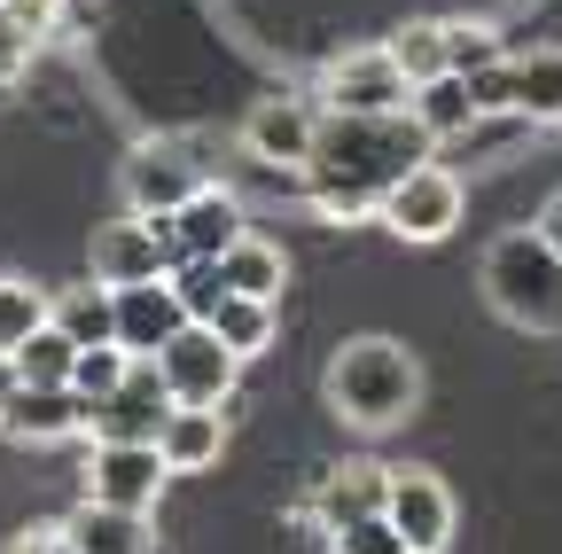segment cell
Returning a JSON list of instances; mask_svg holds the SVG:
<instances>
[{
  "label": "cell",
  "instance_id": "cell-11",
  "mask_svg": "<svg viewBox=\"0 0 562 554\" xmlns=\"http://www.w3.org/2000/svg\"><path fill=\"white\" fill-rule=\"evenodd\" d=\"M383 516L398 523L406 554H446V546H453V493H446L430 468H391Z\"/></svg>",
  "mask_w": 562,
  "mask_h": 554
},
{
  "label": "cell",
  "instance_id": "cell-34",
  "mask_svg": "<svg viewBox=\"0 0 562 554\" xmlns=\"http://www.w3.org/2000/svg\"><path fill=\"white\" fill-rule=\"evenodd\" d=\"M9 398H16V368H9V360H0V406H9Z\"/></svg>",
  "mask_w": 562,
  "mask_h": 554
},
{
  "label": "cell",
  "instance_id": "cell-15",
  "mask_svg": "<svg viewBox=\"0 0 562 554\" xmlns=\"http://www.w3.org/2000/svg\"><path fill=\"white\" fill-rule=\"evenodd\" d=\"M180 328H188V305H180V290H172V273H165V282L117 290V343H125L133 360H157Z\"/></svg>",
  "mask_w": 562,
  "mask_h": 554
},
{
  "label": "cell",
  "instance_id": "cell-24",
  "mask_svg": "<svg viewBox=\"0 0 562 554\" xmlns=\"http://www.w3.org/2000/svg\"><path fill=\"white\" fill-rule=\"evenodd\" d=\"M203 328H220V343H227L235 360H258L266 343H273V305H266V297H227Z\"/></svg>",
  "mask_w": 562,
  "mask_h": 554
},
{
  "label": "cell",
  "instance_id": "cell-10",
  "mask_svg": "<svg viewBox=\"0 0 562 554\" xmlns=\"http://www.w3.org/2000/svg\"><path fill=\"white\" fill-rule=\"evenodd\" d=\"M165 414H172V391H165L157 360H133V375H125V383H117V391L94 406L87 438H110V445H157Z\"/></svg>",
  "mask_w": 562,
  "mask_h": 554
},
{
  "label": "cell",
  "instance_id": "cell-22",
  "mask_svg": "<svg viewBox=\"0 0 562 554\" xmlns=\"http://www.w3.org/2000/svg\"><path fill=\"white\" fill-rule=\"evenodd\" d=\"M70 343H117V290L110 282H79V290H63L55 313H47Z\"/></svg>",
  "mask_w": 562,
  "mask_h": 554
},
{
  "label": "cell",
  "instance_id": "cell-3",
  "mask_svg": "<svg viewBox=\"0 0 562 554\" xmlns=\"http://www.w3.org/2000/svg\"><path fill=\"white\" fill-rule=\"evenodd\" d=\"M484 297L508 328L562 336V250L539 227H508L484 250Z\"/></svg>",
  "mask_w": 562,
  "mask_h": 554
},
{
  "label": "cell",
  "instance_id": "cell-26",
  "mask_svg": "<svg viewBox=\"0 0 562 554\" xmlns=\"http://www.w3.org/2000/svg\"><path fill=\"white\" fill-rule=\"evenodd\" d=\"M383 47L398 55V71H406L414 87L438 79V71H446V16H414V24H406L398 39H383Z\"/></svg>",
  "mask_w": 562,
  "mask_h": 554
},
{
  "label": "cell",
  "instance_id": "cell-21",
  "mask_svg": "<svg viewBox=\"0 0 562 554\" xmlns=\"http://www.w3.org/2000/svg\"><path fill=\"white\" fill-rule=\"evenodd\" d=\"M220 282H227V297H281V282H290V258H281V242H266V235H243V242H227L220 258Z\"/></svg>",
  "mask_w": 562,
  "mask_h": 554
},
{
  "label": "cell",
  "instance_id": "cell-17",
  "mask_svg": "<svg viewBox=\"0 0 562 554\" xmlns=\"http://www.w3.org/2000/svg\"><path fill=\"white\" fill-rule=\"evenodd\" d=\"M157 453H165L172 476L220 468V453H227V414H220V406H172L165 430H157Z\"/></svg>",
  "mask_w": 562,
  "mask_h": 554
},
{
  "label": "cell",
  "instance_id": "cell-2",
  "mask_svg": "<svg viewBox=\"0 0 562 554\" xmlns=\"http://www.w3.org/2000/svg\"><path fill=\"white\" fill-rule=\"evenodd\" d=\"M321 398H328L336 422L383 438V430H398L406 414L422 406V360L406 352L398 336H351L321 368Z\"/></svg>",
  "mask_w": 562,
  "mask_h": 554
},
{
  "label": "cell",
  "instance_id": "cell-25",
  "mask_svg": "<svg viewBox=\"0 0 562 554\" xmlns=\"http://www.w3.org/2000/svg\"><path fill=\"white\" fill-rule=\"evenodd\" d=\"M9 368H16V383H70V368H79V343L47 320L40 336H24L16 352H9Z\"/></svg>",
  "mask_w": 562,
  "mask_h": 554
},
{
  "label": "cell",
  "instance_id": "cell-20",
  "mask_svg": "<svg viewBox=\"0 0 562 554\" xmlns=\"http://www.w3.org/2000/svg\"><path fill=\"white\" fill-rule=\"evenodd\" d=\"M508 117H531V125H562V47H539V55H508Z\"/></svg>",
  "mask_w": 562,
  "mask_h": 554
},
{
  "label": "cell",
  "instance_id": "cell-27",
  "mask_svg": "<svg viewBox=\"0 0 562 554\" xmlns=\"http://www.w3.org/2000/svg\"><path fill=\"white\" fill-rule=\"evenodd\" d=\"M133 375V352L125 343H79V368H70V391H79L87 406H102L117 383Z\"/></svg>",
  "mask_w": 562,
  "mask_h": 554
},
{
  "label": "cell",
  "instance_id": "cell-7",
  "mask_svg": "<svg viewBox=\"0 0 562 554\" xmlns=\"http://www.w3.org/2000/svg\"><path fill=\"white\" fill-rule=\"evenodd\" d=\"M461 212H469V195H461V180L446 172V165H430V157H422L391 195H383V227L398 235V242H446L453 227H461Z\"/></svg>",
  "mask_w": 562,
  "mask_h": 554
},
{
  "label": "cell",
  "instance_id": "cell-18",
  "mask_svg": "<svg viewBox=\"0 0 562 554\" xmlns=\"http://www.w3.org/2000/svg\"><path fill=\"white\" fill-rule=\"evenodd\" d=\"M172 227H180V250H188V258H220L227 242L250 235V227H243V203H235L220 180H203L180 212H172Z\"/></svg>",
  "mask_w": 562,
  "mask_h": 554
},
{
  "label": "cell",
  "instance_id": "cell-19",
  "mask_svg": "<svg viewBox=\"0 0 562 554\" xmlns=\"http://www.w3.org/2000/svg\"><path fill=\"white\" fill-rule=\"evenodd\" d=\"M406 117H414L422 133H430V142H461V133H476V125H484V110H476L469 79H453V71L422 79V87L406 94Z\"/></svg>",
  "mask_w": 562,
  "mask_h": 554
},
{
  "label": "cell",
  "instance_id": "cell-6",
  "mask_svg": "<svg viewBox=\"0 0 562 554\" xmlns=\"http://www.w3.org/2000/svg\"><path fill=\"white\" fill-rule=\"evenodd\" d=\"M157 375H165V391H172V406H227L235 398V375H243V360L220 343V328H203V320H188L165 352H157Z\"/></svg>",
  "mask_w": 562,
  "mask_h": 554
},
{
  "label": "cell",
  "instance_id": "cell-35",
  "mask_svg": "<svg viewBox=\"0 0 562 554\" xmlns=\"http://www.w3.org/2000/svg\"><path fill=\"white\" fill-rule=\"evenodd\" d=\"M0 9H9V0H0Z\"/></svg>",
  "mask_w": 562,
  "mask_h": 554
},
{
  "label": "cell",
  "instance_id": "cell-5",
  "mask_svg": "<svg viewBox=\"0 0 562 554\" xmlns=\"http://www.w3.org/2000/svg\"><path fill=\"white\" fill-rule=\"evenodd\" d=\"M180 258H188V250H180V227H172V219H140V212H125V219H110V227L94 235V282H110V290L165 282Z\"/></svg>",
  "mask_w": 562,
  "mask_h": 554
},
{
  "label": "cell",
  "instance_id": "cell-13",
  "mask_svg": "<svg viewBox=\"0 0 562 554\" xmlns=\"http://www.w3.org/2000/svg\"><path fill=\"white\" fill-rule=\"evenodd\" d=\"M313 133H321V117H313L305 102L273 94V102H258V110L243 117V149H250L258 165H273V172H305V157H313Z\"/></svg>",
  "mask_w": 562,
  "mask_h": 554
},
{
  "label": "cell",
  "instance_id": "cell-8",
  "mask_svg": "<svg viewBox=\"0 0 562 554\" xmlns=\"http://www.w3.org/2000/svg\"><path fill=\"white\" fill-rule=\"evenodd\" d=\"M321 94H328L336 117H383V110H406L414 79L398 71L391 47H351V55H336L321 71Z\"/></svg>",
  "mask_w": 562,
  "mask_h": 554
},
{
  "label": "cell",
  "instance_id": "cell-23",
  "mask_svg": "<svg viewBox=\"0 0 562 554\" xmlns=\"http://www.w3.org/2000/svg\"><path fill=\"white\" fill-rule=\"evenodd\" d=\"M47 313H55V297H47L40 282H24V273H0V360H9L24 336H40Z\"/></svg>",
  "mask_w": 562,
  "mask_h": 554
},
{
  "label": "cell",
  "instance_id": "cell-9",
  "mask_svg": "<svg viewBox=\"0 0 562 554\" xmlns=\"http://www.w3.org/2000/svg\"><path fill=\"white\" fill-rule=\"evenodd\" d=\"M165 484H172V468H165L157 445H110V438H94V453H87V500L149 516Z\"/></svg>",
  "mask_w": 562,
  "mask_h": 554
},
{
  "label": "cell",
  "instance_id": "cell-32",
  "mask_svg": "<svg viewBox=\"0 0 562 554\" xmlns=\"http://www.w3.org/2000/svg\"><path fill=\"white\" fill-rule=\"evenodd\" d=\"M9 554H70V539H63V523H32L9 539Z\"/></svg>",
  "mask_w": 562,
  "mask_h": 554
},
{
  "label": "cell",
  "instance_id": "cell-4",
  "mask_svg": "<svg viewBox=\"0 0 562 554\" xmlns=\"http://www.w3.org/2000/svg\"><path fill=\"white\" fill-rule=\"evenodd\" d=\"M203 180L211 172H203L195 142H172V133H165V142H133L125 165H117V195H125V212H140V219H172Z\"/></svg>",
  "mask_w": 562,
  "mask_h": 554
},
{
  "label": "cell",
  "instance_id": "cell-28",
  "mask_svg": "<svg viewBox=\"0 0 562 554\" xmlns=\"http://www.w3.org/2000/svg\"><path fill=\"white\" fill-rule=\"evenodd\" d=\"M492 63H508V47L492 39V24H446V71L453 79H476Z\"/></svg>",
  "mask_w": 562,
  "mask_h": 554
},
{
  "label": "cell",
  "instance_id": "cell-14",
  "mask_svg": "<svg viewBox=\"0 0 562 554\" xmlns=\"http://www.w3.org/2000/svg\"><path fill=\"white\" fill-rule=\"evenodd\" d=\"M383 500H391V468H383V461H336V468L313 484L305 516H313L321 531H344V523H360V516H383Z\"/></svg>",
  "mask_w": 562,
  "mask_h": 554
},
{
  "label": "cell",
  "instance_id": "cell-33",
  "mask_svg": "<svg viewBox=\"0 0 562 554\" xmlns=\"http://www.w3.org/2000/svg\"><path fill=\"white\" fill-rule=\"evenodd\" d=\"M539 235L562 250V188H554V203H547V212H539Z\"/></svg>",
  "mask_w": 562,
  "mask_h": 554
},
{
  "label": "cell",
  "instance_id": "cell-29",
  "mask_svg": "<svg viewBox=\"0 0 562 554\" xmlns=\"http://www.w3.org/2000/svg\"><path fill=\"white\" fill-rule=\"evenodd\" d=\"M172 290H180L188 320H211V313L227 305V282H220V265H211V258H180L172 265Z\"/></svg>",
  "mask_w": 562,
  "mask_h": 554
},
{
  "label": "cell",
  "instance_id": "cell-12",
  "mask_svg": "<svg viewBox=\"0 0 562 554\" xmlns=\"http://www.w3.org/2000/svg\"><path fill=\"white\" fill-rule=\"evenodd\" d=\"M94 406L70 391V383H16V398L0 406V430L16 445H63V438H87Z\"/></svg>",
  "mask_w": 562,
  "mask_h": 554
},
{
  "label": "cell",
  "instance_id": "cell-31",
  "mask_svg": "<svg viewBox=\"0 0 562 554\" xmlns=\"http://www.w3.org/2000/svg\"><path fill=\"white\" fill-rule=\"evenodd\" d=\"M32 24H16V9H0V87H9L16 71H24V55H32Z\"/></svg>",
  "mask_w": 562,
  "mask_h": 554
},
{
  "label": "cell",
  "instance_id": "cell-16",
  "mask_svg": "<svg viewBox=\"0 0 562 554\" xmlns=\"http://www.w3.org/2000/svg\"><path fill=\"white\" fill-rule=\"evenodd\" d=\"M63 539H70V554H157L149 516L102 508V500H79V508H70V516H63Z\"/></svg>",
  "mask_w": 562,
  "mask_h": 554
},
{
  "label": "cell",
  "instance_id": "cell-30",
  "mask_svg": "<svg viewBox=\"0 0 562 554\" xmlns=\"http://www.w3.org/2000/svg\"><path fill=\"white\" fill-rule=\"evenodd\" d=\"M328 554H406V539H398L391 516H360V523L328 531Z\"/></svg>",
  "mask_w": 562,
  "mask_h": 554
},
{
  "label": "cell",
  "instance_id": "cell-1",
  "mask_svg": "<svg viewBox=\"0 0 562 554\" xmlns=\"http://www.w3.org/2000/svg\"><path fill=\"white\" fill-rule=\"evenodd\" d=\"M438 142L422 133L406 110H383V117H321L313 133V157H305V203L328 219V227H360L383 212V195L430 157Z\"/></svg>",
  "mask_w": 562,
  "mask_h": 554
}]
</instances>
